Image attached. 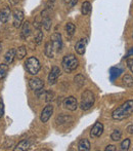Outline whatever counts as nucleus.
I'll list each match as a JSON object with an SVG mask.
<instances>
[{
	"label": "nucleus",
	"instance_id": "1",
	"mask_svg": "<svg viewBox=\"0 0 133 151\" xmlns=\"http://www.w3.org/2000/svg\"><path fill=\"white\" fill-rule=\"evenodd\" d=\"M131 114H133V100H128L114 110L112 117L115 120H124L131 116Z\"/></svg>",
	"mask_w": 133,
	"mask_h": 151
},
{
	"label": "nucleus",
	"instance_id": "2",
	"mask_svg": "<svg viewBox=\"0 0 133 151\" xmlns=\"http://www.w3.org/2000/svg\"><path fill=\"white\" fill-rule=\"evenodd\" d=\"M78 65H79V61H78V59L72 54L65 56L62 61V67L66 73H71V72H73L74 70L77 69Z\"/></svg>",
	"mask_w": 133,
	"mask_h": 151
},
{
	"label": "nucleus",
	"instance_id": "3",
	"mask_svg": "<svg viewBox=\"0 0 133 151\" xmlns=\"http://www.w3.org/2000/svg\"><path fill=\"white\" fill-rule=\"evenodd\" d=\"M94 101H95V96L91 91H85L81 96V102H80V107L84 111H87L93 106Z\"/></svg>",
	"mask_w": 133,
	"mask_h": 151
},
{
	"label": "nucleus",
	"instance_id": "4",
	"mask_svg": "<svg viewBox=\"0 0 133 151\" xmlns=\"http://www.w3.org/2000/svg\"><path fill=\"white\" fill-rule=\"evenodd\" d=\"M25 66H26L27 71L30 74H32V75L38 74V72L41 69L40 62L37 58H35V57H30V58L27 59L26 63H25Z\"/></svg>",
	"mask_w": 133,
	"mask_h": 151
},
{
	"label": "nucleus",
	"instance_id": "5",
	"mask_svg": "<svg viewBox=\"0 0 133 151\" xmlns=\"http://www.w3.org/2000/svg\"><path fill=\"white\" fill-rule=\"evenodd\" d=\"M50 41L52 43V46H53V50L55 52H60L63 46V40H62V35L58 32H55L51 35V38H50Z\"/></svg>",
	"mask_w": 133,
	"mask_h": 151
},
{
	"label": "nucleus",
	"instance_id": "6",
	"mask_svg": "<svg viewBox=\"0 0 133 151\" xmlns=\"http://www.w3.org/2000/svg\"><path fill=\"white\" fill-rule=\"evenodd\" d=\"M52 113H53V106L48 104V105L45 106V107L43 108V110H42L41 115H40V120L43 123H46L49 120V118L51 117Z\"/></svg>",
	"mask_w": 133,
	"mask_h": 151
},
{
	"label": "nucleus",
	"instance_id": "7",
	"mask_svg": "<svg viewBox=\"0 0 133 151\" xmlns=\"http://www.w3.org/2000/svg\"><path fill=\"white\" fill-rule=\"evenodd\" d=\"M60 68H58V66H53L51 71H50L49 75H48V83L51 84V86L55 84L58 79V77H60Z\"/></svg>",
	"mask_w": 133,
	"mask_h": 151
},
{
	"label": "nucleus",
	"instance_id": "8",
	"mask_svg": "<svg viewBox=\"0 0 133 151\" xmlns=\"http://www.w3.org/2000/svg\"><path fill=\"white\" fill-rule=\"evenodd\" d=\"M29 86H30V88L34 91H41L42 88H44V82L42 81L40 78H37V77H33L29 80Z\"/></svg>",
	"mask_w": 133,
	"mask_h": 151
},
{
	"label": "nucleus",
	"instance_id": "9",
	"mask_svg": "<svg viewBox=\"0 0 133 151\" xmlns=\"http://www.w3.org/2000/svg\"><path fill=\"white\" fill-rule=\"evenodd\" d=\"M64 106L65 108L70 111H75L78 107V102H77V99L74 98L73 96L71 97H68L66 99L64 100Z\"/></svg>",
	"mask_w": 133,
	"mask_h": 151
},
{
	"label": "nucleus",
	"instance_id": "10",
	"mask_svg": "<svg viewBox=\"0 0 133 151\" xmlns=\"http://www.w3.org/2000/svg\"><path fill=\"white\" fill-rule=\"evenodd\" d=\"M24 12L21 9H16L14 12V28H20L24 21Z\"/></svg>",
	"mask_w": 133,
	"mask_h": 151
},
{
	"label": "nucleus",
	"instance_id": "11",
	"mask_svg": "<svg viewBox=\"0 0 133 151\" xmlns=\"http://www.w3.org/2000/svg\"><path fill=\"white\" fill-rule=\"evenodd\" d=\"M103 133V124L101 122H95L90 131V137L91 138H98Z\"/></svg>",
	"mask_w": 133,
	"mask_h": 151
},
{
	"label": "nucleus",
	"instance_id": "12",
	"mask_svg": "<svg viewBox=\"0 0 133 151\" xmlns=\"http://www.w3.org/2000/svg\"><path fill=\"white\" fill-rule=\"evenodd\" d=\"M88 40L87 38H82V39L78 40L77 43L75 45V50L78 55H84L86 52V46H87Z\"/></svg>",
	"mask_w": 133,
	"mask_h": 151
},
{
	"label": "nucleus",
	"instance_id": "13",
	"mask_svg": "<svg viewBox=\"0 0 133 151\" xmlns=\"http://www.w3.org/2000/svg\"><path fill=\"white\" fill-rule=\"evenodd\" d=\"M42 16V26L44 27V29H45L46 31H49L50 28H51V19L49 18V14H47V10H44V12H42L41 14Z\"/></svg>",
	"mask_w": 133,
	"mask_h": 151
},
{
	"label": "nucleus",
	"instance_id": "14",
	"mask_svg": "<svg viewBox=\"0 0 133 151\" xmlns=\"http://www.w3.org/2000/svg\"><path fill=\"white\" fill-rule=\"evenodd\" d=\"M10 14H11V10H10L9 7H3L1 10H0V21H1L3 24L8 22L10 18Z\"/></svg>",
	"mask_w": 133,
	"mask_h": 151
},
{
	"label": "nucleus",
	"instance_id": "15",
	"mask_svg": "<svg viewBox=\"0 0 133 151\" xmlns=\"http://www.w3.org/2000/svg\"><path fill=\"white\" fill-rule=\"evenodd\" d=\"M30 35H31V26H30V23L27 21V22L23 23L21 37H22V39H27Z\"/></svg>",
	"mask_w": 133,
	"mask_h": 151
},
{
	"label": "nucleus",
	"instance_id": "16",
	"mask_svg": "<svg viewBox=\"0 0 133 151\" xmlns=\"http://www.w3.org/2000/svg\"><path fill=\"white\" fill-rule=\"evenodd\" d=\"M16 57V50H14V48H10L9 50H7V52H6L5 56H4L5 63L7 64V65L12 64V62H14Z\"/></svg>",
	"mask_w": 133,
	"mask_h": 151
},
{
	"label": "nucleus",
	"instance_id": "17",
	"mask_svg": "<svg viewBox=\"0 0 133 151\" xmlns=\"http://www.w3.org/2000/svg\"><path fill=\"white\" fill-rule=\"evenodd\" d=\"M90 142L88 139H81L78 143V150L79 151H89L90 150Z\"/></svg>",
	"mask_w": 133,
	"mask_h": 151
},
{
	"label": "nucleus",
	"instance_id": "18",
	"mask_svg": "<svg viewBox=\"0 0 133 151\" xmlns=\"http://www.w3.org/2000/svg\"><path fill=\"white\" fill-rule=\"evenodd\" d=\"M30 141L29 140H23V141L18 142V144L14 148V151H25V150H28L29 147H30Z\"/></svg>",
	"mask_w": 133,
	"mask_h": 151
},
{
	"label": "nucleus",
	"instance_id": "19",
	"mask_svg": "<svg viewBox=\"0 0 133 151\" xmlns=\"http://www.w3.org/2000/svg\"><path fill=\"white\" fill-rule=\"evenodd\" d=\"M53 46H52L51 41H47L45 43V46H44V54H45L46 57L48 58H53Z\"/></svg>",
	"mask_w": 133,
	"mask_h": 151
},
{
	"label": "nucleus",
	"instance_id": "20",
	"mask_svg": "<svg viewBox=\"0 0 133 151\" xmlns=\"http://www.w3.org/2000/svg\"><path fill=\"white\" fill-rule=\"evenodd\" d=\"M66 33H67V37L69 38V39H71L72 37H73L74 33H75V30H76V27L74 24H72V23H68L66 25Z\"/></svg>",
	"mask_w": 133,
	"mask_h": 151
},
{
	"label": "nucleus",
	"instance_id": "21",
	"mask_svg": "<svg viewBox=\"0 0 133 151\" xmlns=\"http://www.w3.org/2000/svg\"><path fill=\"white\" fill-rule=\"evenodd\" d=\"M90 12H91V4H90V2L89 1H84L83 3H82V7H81L82 14L86 16V14H88Z\"/></svg>",
	"mask_w": 133,
	"mask_h": 151
},
{
	"label": "nucleus",
	"instance_id": "22",
	"mask_svg": "<svg viewBox=\"0 0 133 151\" xmlns=\"http://www.w3.org/2000/svg\"><path fill=\"white\" fill-rule=\"evenodd\" d=\"M27 55V48L26 46H20V47L16 50V58L18 59V60H23V59L26 57Z\"/></svg>",
	"mask_w": 133,
	"mask_h": 151
},
{
	"label": "nucleus",
	"instance_id": "23",
	"mask_svg": "<svg viewBox=\"0 0 133 151\" xmlns=\"http://www.w3.org/2000/svg\"><path fill=\"white\" fill-rule=\"evenodd\" d=\"M8 72V65L7 64H0V80L3 79Z\"/></svg>",
	"mask_w": 133,
	"mask_h": 151
},
{
	"label": "nucleus",
	"instance_id": "24",
	"mask_svg": "<svg viewBox=\"0 0 133 151\" xmlns=\"http://www.w3.org/2000/svg\"><path fill=\"white\" fill-rule=\"evenodd\" d=\"M121 137H122V132L120 131V129H115V131L111 134V139L115 142L120 141Z\"/></svg>",
	"mask_w": 133,
	"mask_h": 151
},
{
	"label": "nucleus",
	"instance_id": "25",
	"mask_svg": "<svg viewBox=\"0 0 133 151\" xmlns=\"http://www.w3.org/2000/svg\"><path fill=\"white\" fill-rule=\"evenodd\" d=\"M123 82L126 86H128V88H131V86H133V78L130 75H128V74L124 75Z\"/></svg>",
	"mask_w": 133,
	"mask_h": 151
},
{
	"label": "nucleus",
	"instance_id": "26",
	"mask_svg": "<svg viewBox=\"0 0 133 151\" xmlns=\"http://www.w3.org/2000/svg\"><path fill=\"white\" fill-rule=\"evenodd\" d=\"M75 84L78 86V88H81L82 86L84 84V81H85V78H84L83 75H81V74H79V75H77L75 77Z\"/></svg>",
	"mask_w": 133,
	"mask_h": 151
},
{
	"label": "nucleus",
	"instance_id": "27",
	"mask_svg": "<svg viewBox=\"0 0 133 151\" xmlns=\"http://www.w3.org/2000/svg\"><path fill=\"white\" fill-rule=\"evenodd\" d=\"M130 143H131L130 139H125L124 141H122L121 145H120V149L122 151H127L130 147Z\"/></svg>",
	"mask_w": 133,
	"mask_h": 151
},
{
	"label": "nucleus",
	"instance_id": "28",
	"mask_svg": "<svg viewBox=\"0 0 133 151\" xmlns=\"http://www.w3.org/2000/svg\"><path fill=\"white\" fill-rule=\"evenodd\" d=\"M43 40V33L41 31H38L37 34L35 35V38H34V41L36 42V44H40Z\"/></svg>",
	"mask_w": 133,
	"mask_h": 151
},
{
	"label": "nucleus",
	"instance_id": "29",
	"mask_svg": "<svg viewBox=\"0 0 133 151\" xmlns=\"http://www.w3.org/2000/svg\"><path fill=\"white\" fill-rule=\"evenodd\" d=\"M4 115V103L2 101V98H0V118Z\"/></svg>",
	"mask_w": 133,
	"mask_h": 151
},
{
	"label": "nucleus",
	"instance_id": "30",
	"mask_svg": "<svg viewBox=\"0 0 133 151\" xmlns=\"http://www.w3.org/2000/svg\"><path fill=\"white\" fill-rule=\"evenodd\" d=\"M127 66H128V68L130 69V71L133 73V58H128L127 59Z\"/></svg>",
	"mask_w": 133,
	"mask_h": 151
},
{
	"label": "nucleus",
	"instance_id": "31",
	"mask_svg": "<svg viewBox=\"0 0 133 151\" xmlns=\"http://www.w3.org/2000/svg\"><path fill=\"white\" fill-rule=\"evenodd\" d=\"M116 150V146L114 145H109L105 148V151H115Z\"/></svg>",
	"mask_w": 133,
	"mask_h": 151
},
{
	"label": "nucleus",
	"instance_id": "32",
	"mask_svg": "<svg viewBox=\"0 0 133 151\" xmlns=\"http://www.w3.org/2000/svg\"><path fill=\"white\" fill-rule=\"evenodd\" d=\"M20 1L21 0H8V2H9L11 5H16V4H18Z\"/></svg>",
	"mask_w": 133,
	"mask_h": 151
},
{
	"label": "nucleus",
	"instance_id": "33",
	"mask_svg": "<svg viewBox=\"0 0 133 151\" xmlns=\"http://www.w3.org/2000/svg\"><path fill=\"white\" fill-rule=\"evenodd\" d=\"M127 132L129 134H133V124H130L129 127H127Z\"/></svg>",
	"mask_w": 133,
	"mask_h": 151
},
{
	"label": "nucleus",
	"instance_id": "34",
	"mask_svg": "<svg viewBox=\"0 0 133 151\" xmlns=\"http://www.w3.org/2000/svg\"><path fill=\"white\" fill-rule=\"evenodd\" d=\"M78 2V0H72V2H71V6H74L76 3Z\"/></svg>",
	"mask_w": 133,
	"mask_h": 151
},
{
	"label": "nucleus",
	"instance_id": "35",
	"mask_svg": "<svg viewBox=\"0 0 133 151\" xmlns=\"http://www.w3.org/2000/svg\"><path fill=\"white\" fill-rule=\"evenodd\" d=\"M132 55H133V47L129 50V52H128V55H127V56L129 57V56H132Z\"/></svg>",
	"mask_w": 133,
	"mask_h": 151
},
{
	"label": "nucleus",
	"instance_id": "36",
	"mask_svg": "<svg viewBox=\"0 0 133 151\" xmlns=\"http://www.w3.org/2000/svg\"><path fill=\"white\" fill-rule=\"evenodd\" d=\"M1 47H2V45H1V43H0V50H1Z\"/></svg>",
	"mask_w": 133,
	"mask_h": 151
}]
</instances>
